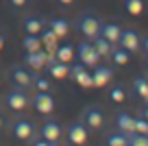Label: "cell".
Listing matches in <instances>:
<instances>
[{
    "mask_svg": "<svg viewBox=\"0 0 148 146\" xmlns=\"http://www.w3.org/2000/svg\"><path fill=\"white\" fill-rule=\"evenodd\" d=\"M11 133L15 135V140L28 142V144H31L33 137L37 135V127L31 122V120H26V118H15L13 122H11Z\"/></svg>",
    "mask_w": 148,
    "mask_h": 146,
    "instance_id": "obj_1",
    "label": "cell"
},
{
    "mask_svg": "<svg viewBox=\"0 0 148 146\" xmlns=\"http://www.w3.org/2000/svg\"><path fill=\"white\" fill-rule=\"evenodd\" d=\"M5 105L9 111H24L28 105H31V98L24 92V87H18V90H11L9 94L5 96Z\"/></svg>",
    "mask_w": 148,
    "mask_h": 146,
    "instance_id": "obj_2",
    "label": "cell"
},
{
    "mask_svg": "<svg viewBox=\"0 0 148 146\" xmlns=\"http://www.w3.org/2000/svg\"><path fill=\"white\" fill-rule=\"evenodd\" d=\"M100 24H102V22L96 18V15L83 13V15L79 18V24H76V26H79V31L83 33L85 39H94V37L100 33Z\"/></svg>",
    "mask_w": 148,
    "mask_h": 146,
    "instance_id": "obj_3",
    "label": "cell"
},
{
    "mask_svg": "<svg viewBox=\"0 0 148 146\" xmlns=\"http://www.w3.org/2000/svg\"><path fill=\"white\" fill-rule=\"evenodd\" d=\"M76 55H79V61L83 65H87V68H94V65H98V61H100V55L96 52V48H94L92 41H81L79 46H76Z\"/></svg>",
    "mask_w": 148,
    "mask_h": 146,
    "instance_id": "obj_4",
    "label": "cell"
},
{
    "mask_svg": "<svg viewBox=\"0 0 148 146\" xmlns=\"http://www.w3.org/2000/svg\"><path fill=\"white\" fill-rule=\"evenodd\" d=\"M31 105L35 107L37 114L50 116L55 111V98H52L50 92H35V96L31 98Z\"/></svg>",
    "mask_w": 148,
    "mask_h": 146,
    "instance_id": "obj_5",
    "label": "cell"
},
{
    "mask_svg": "<svg viewBox=\"0 0 148 146\" xmlns=\"http://www.w3.org/2000/svg\"><path fill=\"white\" fill-rule=\"evenodd\" d=\"M70 79H72L76 85H81L83 90H87V87H94V79H92V72H89L87 65H83L79 61L76 65H70Z\"/></svg>",
    "mask_w": 148,
    "mask_h": 146,
    "instance_id": "obj_6",
    "label": "cell"
},
{
    "mask_svg": "<svg viewBox=\"0 0 148 146\" xmlns=\"http://www.w3.org/2000/svg\"><path fill=\"white\" fill-rule=\"evenodd\" d=\"M81 118H83L81 122H83L89 131H98V129L102 127V122H105V114H102V109H100V107H96V105L85 107V111H83Z\"/></svg>",
    "mask_w": 148,
    "mask_h": 146,
    "instance_id": "obj_7",
    "label": "cell"
},
{
    "mask_svg": "<svg viewBox=\"0 0 148 146\" xmlns=\"http://www.w3.org/2000/svg\"><path fill=\"white\" fill-rule=\"evenodd\" d=\"M39 135H42L46 142H50V146H55V144L61 142L63 129H61V124L57 122V120H46V122L42 124V129H39Z\"/></svg>",
    "mask_w": 148,
    "mask_h": 146,
    "instance_id": "obj_8",
    "label": "cell"
},
{
    "mask_svg": "<svg viewBox=\"0 0 148 146\" xmlns=\"http://www.w3.org/2000/svg\"><path fill=\"white\" fill-rule=\"evenodd\" d=\"M9 76H11V81H13L18 87H31V83H33V79H35V74H33L31 70L26 68V65H11Z\"/></svg>",
    "mask_w": 148,
    "mask_h": 146,
    "instance_id": "obj_9",
    "label": "cell"
},
{
    "mask_svg": "<svg viewBox=\"0 0 148 146\" xmlns=\"http://www.w3.org/2000/svg\"><path fill=\"white\" fill-rule=\"evenodd\" d=\"M139 41H142V37H139L137 31H133V28H122L120 39H118V46L126 48L129 52H137L139 50Z\"/></svg>",
    "mask_w": 148,
    "mask_h": 146,
    "instance_id": "obj_10",
    "label": "cell"
},
{
    "mask_svg": "<svg viewBox=\"0 0 148 146\" xmlns=\"http://www.w3.org/2000/svg\"><path fill=\"white\" fill-rule=\"evenodd\" d=\"M87 137H89V129L85 127L83 122H72L68 127V142H70V144L81 146V144L87 142Z\"/></svg>",
    "mask_w": 148,
    "mask_h": 146,
    "instance_id": "obj_11",
    "label": "cell"
},
{
    "mask_svg": "<svg viewBox=\"0 0 148 146\" xmlns=\"http://www.w3.org/2000/svg\"><path fill=\"white\" fill-rule=\"evenodd\" d=\"M24 63L28 65L31 70H44L48 63V52L44 50V48H39V50H31L24 55Z\"/></svg>",
    "mask_w": 148,
    "mask_h": 146,
    "instance_id": "obj_12",
    "label": "cell"
},
{
    "mask_svg": "<svg viewBox=\"0 0 148 146\" xmlns=\"http://www.w3.org/2000/svg\"><path fill=\"white\" fill-rule=\"evenodd\" d=\"M92 79H94V87H105V85H109L111 79H113V70L107 68V65H94Z\"/></svg>",
    "mask_w": 148,
    "mask_h": 146,
    "instance_id": "obj_13",
    "label": "cell"
},
{
    "mask_svg": "<svg viewBox=\"0 0 148 146\" xmlns=\"http://www.w3.org/2000/svg\"><path fill=\"white\" fill-rule=\"evenodd\" d=\"M120 33H122V26H120V24H116V22H102V24H100V33H98V35H102L105 39H109L111 44H118Z\"/></svg>",
    "mask_w": 148,
    "mask_h": 146,
    "instance_id": "obj_14",
    "label": "cell"
},
{
    "mask_svg": "<svg viewBox=\"0 0 148 146\" xmlns=\"http://www.w3.org/2000/svg\"><path fill=\"white\" fill-rule=\"evenodd\" d=\"M46 70H48V74H50V79H57V81H61V79H68V74H70V65L68 63H63V61H50V63L46 65Z\"/></svg>",
    "mask_w": 148,
    "mask_h": 146,
    "instance_id": "obj_15",
    "label": "cell"
},
{
    "mask_svg": "<svg viewBox=\"0 0 148 146\" xmlns=\"http://www.w3.org/2000/svg\"><path fill=\"white\" fill-rule=\"evenodd\" d=\"M116 129L122 133H133L135 131V118L131 114H126V111H120V114L116 116Z\"/></svg>",
    "mask_w": 148,
    "mask_h": 146,
    "instance_id": "obj_16",
    "label": "cell"
},
{
    "mask_svg": "<svg viewBox=\"0 0 148 146\" xmlns=\"http://www.w3.org/2000/svg\"><path fill=\"white\" fill-rule=\"evenodd\" d=\"M39 39H42V46H46V52H48V55H55L57 46H59V37H57L48 26H46V31H44V28L39 31Z\"/></svg>",
    "mask_w": 148,
    "mask_h": 146,
    "instance_id": "obj_17",
    "label": "cell"
},
{
    "mask_svg": "<svg viewBox=\"0 0 148 146\" xmlns=\"http://www.w3.org/2000/svg\"><path fill=\"white\" fill-rule=\"evenodd\" d=\"M46 26L50 28L59 39H63V37L70 33V24L65 22L63 18H50V20H46Z\"/></svg>",
    "mask_w": 148,
    "mask_h": 146,
    "instance_id": "obj_18",
    "label": "cell"
},
{
    "mask_svg": "<svg viewBox=\"0 0 148 146\" xmlns=\"http://www.w3.org/2000/svg\"><path fill=\"white\" fill-rule=\"evenodd\" d=\"M74 55H76V48L72 44H59L55 50V59L57 61H63V63H72Z\"/></svg>",
    "mask_w": 148,
    "mask_h": 146,
    "instance_id": "obj_19",
    "label": "cell"
},
{
    "mask_svg": "<svg viewBox=\"0 0 148 146\" xmlns=\"http://www.w3.org/2000/svg\"><path fill=\"white\" fill-rule=\"evenodd\" d=\"M109 57H111V61H113V65H126V63H129V59H131V52L126 50V48H122V46L113 44Z\"/></svg>",
    "mask_w": 148,
    "mask_h": 146,
    "instance_id": "obj_20",
    "label": "cell"
},
{
    "mask_svg": "<svg viewBox=\"0 0 148 146\" xmlns=\"http://www.w3.org/2000/svg\"><path fill=\"white\" fill-rule=\"evenodd\" d=\"M22 24H24V31L26 33H35V35L46 26V22H44L42 18H37V15H26Z\"/></svg>",
    "mask_w": 148,
    "mask_h": 146,
    "instance_id": "obj_21",
    "label": "cell"
},
{
    "mask_svg": "<svg viewBox=\"0 0 148 146\" xmlns=\"http://www.w3.org/2000/svg\"><path fill=\"white\" fill-rule=\"evenodd\" d=\"M94 44V48H96V52L100 57H109V52H111V48H113V44H111L109 39H105L102 35H96L94 39H89Z\"/></svg>",
    "mask_w": 148,
    "mask_h": 146,
    "instance_id": "obj_22",
    "label": "cell"
},
{
    "mask_svg": "<svg viewBox=\"0 0 148 146\" xmlns=\"http://www.w3.org/2000/svg\"><path fill=\"white\" fill-rule=\"evenodd\" d=\"M133 92L144 103H148V76H137L133 81Z\"/></svg>",
    "mask_w": 148,
    "mask_h": 146,
    "instance_id": "obj_23",
    "label": "cell"
},
{
    "mask_svg": "<svg viewBox=\"0 0 148 146\" xmlns=\"http://www.w3.org/2000/svg\"><path fill=\"white\" fill-rule=\"evenodd\" d=\"M22 46L26 48V52H31V50H39L42 48V39H39V33H26L24 35V39H22Z\"/></svg>",
    "mask_w": 148,
    "mask_h": 146,
    "instance_id": "obj_24",
    "label": "cell"
},
{
    "mask_svg": "<svg viewBox=\"0 0 148 146\" xmlns=\"http://www.w3.org/2000/svg\"><path fill=\"white\" fill-rule=\"evenodd\" d=\"M105 142L109 146H129V135L122 133V131H116V133H109L105 137Z\"/></svg>",
    "mask_w": 148,
    "mask_h": 146,
    "instance_id": "obj_25",
    "label": "cell"
},
{
    "mask_svg": "<svg viewBox=\"0 0 148 146\" xmlns=\"http://www.w3.org/2000/svg\"><path fill=\"white\" fill-rule=\"evenodd\" d=\"M124 9L131 15H139L144 11V2L142 0H124Z\"/></svg>",
    "mask_w": 148,
    "mask_h": 146,
    "instance_id": "obj_26",
    "label": "cell"
},
{
    "mask_svg": "<svg viewBox=\"0 0 148 146\" xmlns=\"http://www.w3.org/2000/svg\"><path fill=\"white\" fill-rule=\"evenodd\" d=\"M129 146H148V135H144V133H129Z\"/></svg>",
    "mask_w": 148,
    "mask_h": 146,
    "instance_id": "obj_27",
    "label": "cell"
},
{
    "mask_svg": "<svg viewBox=\"0 0 148 146\" xmlns=\"http://www.w3.org/2000/svg\"><path fill=\"white\" fill-rule=\"evenodd\" d=\"M31 85L35 87L37 92H50V90H52V83L48 81L46 76H35V79H33V83H31Z\"/></svg>",
    "mask_w": 148,
    "mask_h": 146,
    "instance_id": "obj_28",
    "label": "cell"
},
{
    "mask_svg": "<svg viewBox=\"0 0 148 146\" xmlns=\"http://www.w3.org/2000/svg\"><path fill=\"white\" fill-rule=\"evenodd\" d=\"M109 98L113 103H124L126 101V94H124V87H120V85H113L109 90Z\"/></svg>",
    "mask_w": 148,
    "mask_h": 146,
    "instance_id": "obj_29",
    "label": "cell"
},
{
    "mask_svg": "<svg viewBox=\"0 0 148 146\" xmlns=\"http://www.w3.org/2000/svg\"><path fill=\"white\" fill-rule=\"evenodd\" d=\"M135 131L148 135V120L144 118V116H137V118H135Z\"/></svg>",
    "mask_w": 148,
    "mask_h": 146,
    "instance_id": "obj_30",
    "label": "cell"
},
{
    "mask_svg": "<svg viewBox=\"0 0 148 146\" xmlns=\"http://www.w3.org/2000/svg\"><path fill=\"white\" fill-rule=\"evenodd\" d=\"M139 50H142L144 55H148V35L142 37V41H139Z\"/></svg>",
    "mask_w": 148,
    "mask_h": 146,
    "instance_id": "obj_31",
    "label": "cell"
},
{
    "mask_svg": "<svg viewBox=\"0 0 148 146\" xmlns=\"http://www.w3.org/2000/svg\"><path fill=\"white\" fill-rule=\"evenodd\" d=\"M9 2H11V7H24L28 0H9Z\"/></svg>",
    "mask_w": 148,
    "mask_h": 146,
    "instance_id": "obj_32",
    "label": "cell"
},
{
    "mask_svg": "<svg viewBox=\"0 0 148 146\" xmlns=\"http://www.w3.org/2000/svg\"><path fill=\"white\" fill-rule=\"evenodd\" d=\"M139 116H144V118L148 120V103H146V105L142 107V109H139Z\"/></svg>",
    "mask_w": 148,
    "mask_h": 146,
    "instance_id": "obj_33",
    "label": "cell"
},
{
    "mask_svg": "<svg viewBox=\"0 0 148 146\" xmlns=\"http://www.w3.org/2000/svg\"><path fill=\"white\" fill-rule=\"evenodd\" d=\"M57 2H59V5H63V7H68V5H72L74 0H57Z\"/></svg>",
    "mask_w": 148,
    "mask_h": 146,
    "instance_id": "obj_34",
    "label": "cell"
},
{
    "mask_svg": "<svg viewBox=\"0 0 148 146\" xmlns=\"http://www.w3.org/2000/svg\"><path fill=\"white\" fill-rule=\"evenodd\" d=\"M2 48H5V35L0 33V50H2Z\"/></svg>",
    "mask_w": 148,
    "mask_h": 146,
    "instance_id": "obj_35",
    "label": "cell"
},
{
    "mask_svg": "<svg viewBox=\"0 0 148 146\" xmlns=\"http://www.w3.org/2000/svg\"><path fill=\"white\" fill-rule=\"evenodd\" d=\"M2 124H5V118H2V116H0V129H2Z\"/></svg>",
    "mask_w": 148,
    "mask_h": 146,
    "instance_id": "obj_36",
    "label": "cell"
},
{
    "mask_svg": "<svg viewBox=\"0 0 148 146\" xmlns=\"http://www.w3.org/2000/svg\"><path fill=\"white\" fill-rule=\"evenodd\" d=\"M146 65H148V55H146Z\"/></svg>",
    "mask_w": 148,
    "mask_h": 146,
    "instance_id": "obj_37",
    "label": "cell"
}]
</instances>
